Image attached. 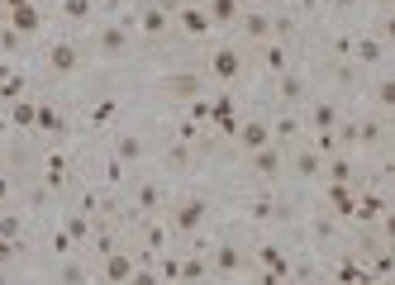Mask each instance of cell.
Wrapping results in <instances>:
<instances>
[{"label":"cell","instance_id":"1","mask_svg":"<svg viewBox=\"0 0 395 285\" xmlns=\"http://www.w3.org/2000/svg\"><path fill=\"white\" fill-rule=\"evenodd\" d=\"M238 72H243V52H238V48H220V52L210 57V77L215 81H234Z\"/></svg>","mask_w":395,"mask_h":285},{"label":"cell","instance_id":"2","mask_svg":"<svg viewBox=\"0 0 395 285\" xmlns=\"http://www.w3.org/2000/svg\"><path fill=\"white\" fill-rule=\"evenodd\" d=\"M48 67L63 72V77H67V72H77V67H81V48L77 43H53V48H48Z\"/></svg>","mask_w":395,"mask_h":285},{"label":"cell","instance_id":"3","mask_svg":"<svg viewBox=\"0 0 395 285\" xmlns=\"http://www.w3.org/2000/svg\"><path fill=\"white\" fill-rule=\"evenodd\" d=\"M234 133H238V142H243V152H257V147L271 142V128L262 124V119H248V124H238Z\"/></svg>","mask_w":395,"mask_h":285},{"label":"cell","instance_id":"4","mask_svg":"<svg viewBox=\"0 0 395 285\" xmlns=\"http://www.w3.org/2000/svg\"><path fill=\"white\" fill-rule=\"evenodd\" d=\"M257 257H262V271H267V285L286 281V271H291V262H286V252L276 247V242H267V247H262Z\"/></svg>","mask_w":395,"mask_h":285},{"label":"cell","instance_id":"5","mask_svg":"<svg viewBox=\"0 0 395 285\" xmlns=\"http://www.w3.org/2000/svg\"><path fill=\"white\" fill-rule=\"evenodd\" d=\"M139 29L148 33V38H162V33L172 29V15H167L162 5H148V10H143V15H139Z\"/></svg>","mask_w":395,"mask_h":285},{"label":"cell","instance_id":"6","mask_svg":"<svg viewBox=\"0 0 395 285\" xmlns=\"http://www.w3.org/2000/svg\"><path fill=\"white\" fill-rule=\"evenodd\" d=\"M33 128H38V133H53V138H63V133H67V119H63V110L38 105V110H33Z\"/></svg>","mask_w":395,"mask_h":285},{"label":"cell","instance_id":"7","mask_svg":"<svg viewBox=\"0 0 395 285\" xmlns=\"http://www.w3.org/2000/svg\"><path fill=\"white\" fill-rule=\"evenodd\" d=\"M95 48H100L105 57H114V52H124V48H129V24H110V29H100Z\"/></svg>","mask_w":395,"mask_h":285},{"label":"cell","instance_id":"8","mask_svg":"<svg viewBox=\"0 0 395 285\" xmlns=\"http://www.w3.org/2000/svg\"><path fill=\"white\" fill-rule=\"evenodd\" d=\"M348 52H352V57H357L362 67H377L381 57H386V48H381V38H352V43H348Z\"/></svg>","mask_w":395,"mask_h":285},{"label":"cell","instance_id":"9","mask_svg":"<svg viewBox=\"0 0 395 285\" xmlns=\"http://www.w3.org/2000/svg\"><path fill=\"white\" fill-rule=\"evenodd\" d=\"M205 219V200H186V205L176 209V233H195Z\"/></svg>","mask_w":395,"mask_h":285},{"label":"cell","instance_id":"10","mask_svg":"<svg viewBox=\"0 0 395 285\" xmlns=\"http://www.w3.org/2000/svg\"><path fill=\"white\" fill-rule=\"evenodd\" d=\"M176 19H181V29H186V33H195V38H200V33H210V29H215V24H210V15H205V10H200V5H186V10H181V15H176Z\"/></svg>","mask_w":395,"mask_h":285},{"label":"cell","instance_id":"11","mask_svg":"<svg viewBox=\"0 0 395 285\" xmlns=\"http://www.w3.org/2000/svg\"><path fill=\"white\" fill-rule=\"evenodd\" d=\"M129 276H134V257H124V252H110V257H105V281L124 285Z\"/></svg>","mask_w":395,"mask_h":285},{"label":"cell","instance_id":"12","mask_svg":"<svg viewBox=\"0 0 395 285\" xmlns=\"http://www.w3.org/2000/svg\"><path fill=\"white\" fill-rule=\"evenodd\" d=\"M253 172H257V176H276V172H281V152H276L271 142L253 152Z\"/></svg>","mask_w":395,"mask_h":285},{"label":"cell","instance_id":"13","mask_svg":"<svg viewBox=\"0 0 395 285\" xmlns=\"http://www.w3.org/2000/svg\"><path fill=\"white\" fill-rule=\"evenodd\" d=\"M38 24H43V15H38L33 5H19V10H10V29H15V33H33Z\"/></svg>","mask_w":395,"mask_h":285},{"label":"cell","instance_id":"14","mask_svg":"<svg viewBox=\"0 0 395 285\" xmlns=\"http://www.w3.org/2000/svg\"><path fill=\"white\" fill-rule=\"evenodd\" d=\"M310 124H315L319 133H329V128L338 124V105H329V100H319V105H310Z\"/></svg>","mask_w":395,"mask_h":285},{"label":"cell","instance_id":"15","mask_svg":"<svg viewBox=\"0 0 395 285\" xmlns=\"http://www.w3.org/2000/svg\"><path fill=\"white\" fill-rule=\"evenodd\" d=\"M296 172H301L305 181H315V176H324V152H315V147H305L301 157H296Z\"/></svg>","mask_w":395,"mask_h":285},{"label":"cell","instance_id":"16","mask_svg":"<svg viewBox=\"0 0 395 285\" xmlns=\"http://www.w3.org/2000/svg\"><path fill=\"white\" fill-rule=\"evenodd\" d=\"M143 157V138L139 133H124V138L114 142V162H139Z\"/></svg>","mask_w":395,"mask_h":285},{"label":"cell","instance_id":"17","mask_svg":"<svg viewBox=\"0 0 395 285\" xmlns=\"http://www.w3.org/2000/svg\"><path fill=\"white\" fill-rule=\"evenodd\" d=\"M281 100H291V105L305 100V77L301 72H281Z\"/></svg>","mask_w":395,"mask_h":285},{"label":"cell","instance_id":"18","mask_svg":"<svg viewBox=\"0 0 395 285\" xmlns=\"http://www.w3.org/2000/svg\"><path fill=\"white\" fill-rule=\"evenodd\" d=\"M243 267V252H238L234 242H224L220 252H215V271H224V276H229V271H238Z\"/></svg>","mask_w":395,"mask_h":285},{"label":"cell","instance_id":"19","mask_svg":"<svg viewBox=\"0 0 395 285\" xmlns=\"http://www.w3.org/2000/svg\"><path fill=\"white\" fill-rule=\"evenodd\" d=\"M210 24H229V19H238V0H210Z\"/></svg>","mask_w":395,"mask_h":285},{"label":"cell","instance_id":"20","mask_svg":"<svg viewBox=\"0 0 395 285\" xmlns=\"http://www.w3.org/2000/svg\"><path fill=\"white\" fill-rule=\"evenodd\" d=\"M243 33H248V38H267V33H271V19L262 15V10H253V15H243Z\"/></svg>","mask_w":395,"mask_h":285},{"label":"cell","instance_id":"21","mask_svg":"<svg viewBox=\"0 0 395 285\" xmlns=\"http://www.w3.org/2000/svg\"><path fill=\"white\" fill-rule=\"evenodd\" d=\"M91 10H95V0H63V15L77 19V24L81 19H91Z\"/></svg>","mask_w":395,"mask_h":285},{"label":"cell","instance_id":"22","mask_svg":"<svg viewBox=\"0 0 395 285\" xmlns=\"http://www.w3.org/2000/svg\"><path fill=\"white\" fill-rule=\"evenodd\" d=\"M33 110H38V105H29V100H15V110H10V119H15L19 128H33Z\"/></svg>","mask_w":395,"mask_h":285},{"label":"cell","instance_id":"23","mask_svg":"<svg viewBox=\"0 0 395 285\" xmlns=\"http://www.w3.org/2000/svg\"><path fill=\"white\" fill-rule=\"evenodd\" d=\"M205 257H186V262H181V276H186V281H200V276H205Z\"/></svg>","mask_w":395,"mask_h":285},{"label":"cell","instance_id":"24","mask_svg":"<svg viewBox=\"0 0 395 285\" xmlns=\"http://www.w3.org/2000/svg\"><path fill=\"white\" fill-rule=\"evenodd\" d=\"M43 176H48V186H63V176H67V162H63V157H48Z\"/></svg>","mask_w":395,"mask_h":285},{"label":"cell","instance_id":"25","mask_svg":"<svg viewBox=\"0 0 395 285\" xmlns=\"http://www.w3.org/2000/svg\"><path fill=\"white\" fill-rule=\"evenodd\" d=\"M158 200H162V186H153V181H148V186H139V205H143V209H153Z\"/></svg>","mask_w":395,"mask_h":285},{"label":"cell","instance_id":"26","mask_svg":"<svg viewBox=\"0 0 395 285\" xmlns=\"http://www.w3.org/2000/svg\"><path fill=\"white\" fill-rule=\"evenodd\" d=\"M86 233H91V223L81 219V214H72V219H67V238H72V242H81Z\"/></svg>","mask_w":395,"mask_h":285},{"label":"cell","instance_id":"27","mask_svg":"<svg viewBox=\"0 0 395 285\" xmlns=\"http://www.w3.org/2000/svg\"><path fill=\"white\" fill-rule=\"evenodd\" d=\"M296 133H301L296 119H276V124H271V138H296Z\"/></svg>","mask_w":395,"mask_h":285},{"label":"cell","instance_id":"28","mask_svg":"<svg viewBox=\"0 0 395 285\" xmlns=\"http://www.w3.org/2000/svg\"><path fill=\"white\" fill-rule=\"evenodd\" d=\"M357 276H362V267H357V262H352V257H348V262L338 267V285H352V281H357Z\"/></svg>","mask_w":395,"mask_h":285},{"label":"cell","instance_id":"29","mask_svg":"<svg viewBox=\"0 0 395 285\" xmlns=\"http://www.w3.org/2000/svg\"><path fill=\"white\" fill-rule=\"evenodd\" d=\"M377 100H381V105H386V110H391V105H395V81H391V77H386V81H381V86H377Z\"/></svg>","mask_w":395,"mask_h":285},{"label":"cell","instance_id":"30","mask_svg":"<svg viewBox=\"0 0 395 285\" xmlns=\"http://www.w3.org/2000/svg\"><path fill=\"white\" fill-rule=\"evenodd\" d=\"M81 281H86L81 267H77V262H67V267H63V285H81Z\"/></svg>","mask_w":395,"mask_h":285},{"label":"cell","instance_id":"31","mask_svg":"<svg viewBox=\"0 0 395 285\" xmlns=\"http://www.w3.org/2000/svg\"><path fill=\"white\" fill-rule=\"evenodd\" d=\"M267 67L271 72H286V52L281 48H267Z\"/></svg>","mask_w":395,"mask_h":285},{"label":"cell","instance_id":"32","mask_svg":"<svg viewBox=\"0 0 395 285\" xmlns=\"http://www.w3.org/2000/svg\"><path fill=\"white\" fill-rule=\"evenodd\" d=\"M110 114H114V100H100V110L91 114V124H105V119H110Z\"/></svg>","mask_w":395,"mask_h":285},{"label":"cell","instance_id":"33","mask_svg":"<svg viewBox=\"0 0 395 285\" xmlns=\"http://www.w3.org/2000/svg\"><path fill=\"white\" fill-rule=\"evenodd\" d=\"M124 285H158V276H153V271H134Z\"/></svg>","mask_w":395,"mask_h":285},{"label":"cell","instance_id":"34","mask_svg":"<svg viewBox=\"0 0 395 285\" xmlns=\"http://www.w3.org/2000/svg\"><path fill=\"white\" fill-rule=\"evenodd\" d=\"M167 86H172V91H181V95H190V91H195V81H190V77H172Z\"/></svg>","mask_w":395,"mask_h":285},{"label":"cell","instance_id":"35","mask_svg":"<svg viewBox=\"0 0 395 285\" xmlns=\"http://www.w3.org/2000/svg\"><path fill=\"white\" fill-rule=\"evenodd\" d=\"M167 162H172V167H186V142H176L172 152H167Z\"/></svg>","mask_w":395,"mask_h":285},{"label":"cell","instance_id":"36","mask_svg":"<svg viewBox=\"0 0 395 285\" xmlns=\"http://www.w3.org/2000/svg\"><path fill=\"white\" fill-rule=\"evenodd\" d=\"M0 48H5V52H10V48H19V33H15V29H5V33H0Z\"/></svg>","mask_w":395,"mask_h":285},{"label":"cell","instance_id":"37","mask_svg":"<svg viewBox=\"0 0 395 285\" xmlns=\"http://www.w3.org/2000/svg\"><path fill=\"white\" fill-rule=\"evenodd\" d=\"M19 233V219H0V238H15Z\"/></svg>","mask_w":395,"mask_h":285},{"label":"cell","instance_id":"38","mask_svg":"<svg viewBox=\"0 0 395 285\" xmlns=\"http://www.w3.org/2000/svg\"><path fill=\"white\" fill-rule=\"evenodd\" d=\"M5 5H10V10H19V5H29V0H5Z\"/></svg>","mask_w":395,"mask_h":285},{"label":"cell","instance_id":"39","mask_svg":"<svg viewBox=\"0 0 395 285\" xmlns=\"http://www.w3.org/2000/svg\"><path fill=\"white\" fill-rule=\"evenodd\" d=\"M315 285H333V281H315Z\"/></svg>","mask_w":395,"mask_h":285},{"label":"cell","instance_id":"40","mask_svg":"<svg viewBox=\"0 0 395 285\" xmlns=\"http://www.w3.org/2000/svg\"><path fill=\"white\" fill-rule=\"evenodd\" d=\"M276 285H286V281H276Z\"/></svg>","mask_w":395,"mask_h":285}]
</instances>
